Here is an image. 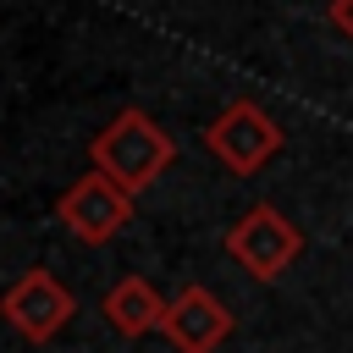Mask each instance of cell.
<instances>
[{
    "label": "cell",
    "instance_id": "obj_4",
    "mask_svg": "<svg viewBox=\"0 0 353 353\" xmlns=\"http://www.w3.org/2000/svg\"><path fill=\"white\" fill-rule=\"evenodd\" d=\"M0 314H6V325L17 331V336H28V342H50V336H61L66 325H72V314H77V298L66 292V281L61 276H50V270H22L6 292H0Z\"/></svg>",
    "mask_w": 353,
    "mask_h": 353
},
{
    "label": "cell",
    "instance_id": "obj_2",
    "mask_svg": "<svg viewBox=\"0 0 353 353\" xmlns=\"http://www.w3.org/2000/svg\"><path fill=\"white\" fill-rule=\"evenodd\" d=\"M281 143H287V132H281L276 116H265L254 99H232V105L204 127V149H210L226 171H237V176H254Z\"/></svg>",
    "mask_w": 353,
    "mask_h": 353
},
{
    "label": "cell",
    "instance_id": "obj_1",
    "mask_svg": "<svg viewBox=\"0 0 353 353\" xmlns=\"http://www.w3.org/2000/svg\"><path fill=\"white\" fill-rule=\"evenodd\" d=\"M171 160H176V143L165 138V127H160L154 116L132 110V105L116 110L110 127L94 138V171H105L110 182H121L132 199H138L143 188H154Z\"/></svg>",
    "mask_w": 353,
    "mask_h": 353
},
{
    "label": "cell",
    "instance_id": "obj_3",
    "mask_svg": "<svg viewBox=\"0 0 353 353\" xmlns=\"http://www.w3.org/2000/svg\"><path fill=\"white\" fill-rule=\"evenodd\" d=\"M55 221H61L77 243L99 248V243H110V237L132 221V193H127L121 182H110L105 171H88V176H77V182L55 199Z\"/></svg>",
    "mask_w": 353,
    "mask_h": 353
},
{
    "label": "cell",
    "instance_id": "obj_7",
    "mask_svg": "<svg viewBox=\"0 0 353 353\" xmlns=\"http://www.w3.org/2000/svg\"><path fill=\"white\" fill-rule=\"evenodd\" d=\"M105 320H110V331L116 336H149V331H160L165 325V309H171V298H160L154 292V281H143V276H121L110 292H105Z\"/></svg>",
    "mask_w": 353,
    "mask_h": 353
},
{
    "label": "cell",
    "instance_id": "obj_8",
    "mask_svg": "<svg viewBox=\"0 0 353 353\" xmlns=\"http://www.w3.org/2000/svg\"><path fill=\"white\" fill-rule=\"evenodd\" d=\"M325 17H331V28H336L342 39H353V0H331Z\"/></svg>",
    "mask_w": 353,
    "mask_h": 353
},
{
    "label": "cell",
    "instance_id": "obj_5",
    "mask_svg": "<svg viewBox=\"0 0 353 353\" xmlns=\"http://www.w3.org/2000/svg\"><path fill=\"white\" fill-rule=\"evenodd\" d=\"M298 248H303V237H298V226H292L276 204H254V210L226 232V254H232L254 281H276V276L298 259Z\"/></svg>",
    "mask_w": 353,
    "mask_h": 353
},
{
    "label": "cell",
    "instance_id": "obj_6",
    "mask_svg": "<svg viewBox=\"0 0 353 353\" xmlns=\"http://www.w3.org/2000/svg\"><path fill=\"white\" fill-rule=\"evenodd\" d=\"M160 336H165L176 353H215V347L232 336V309H226L210 287L193 281V287H182V292L171 298Z\"/></svg>",
    "mask_w": 353,
    "mask_h": 353
}]
</instances>
